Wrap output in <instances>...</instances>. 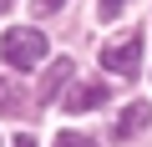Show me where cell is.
Segmentation results:
<instances>
[{"mask_svg":"<svg viewBox=\"0 0 152 147\" xmlns=\"http://www.w3.org/2000/svg\"><path fill=\"white\" fill-rule=\"evenodd\" d=\"M0 56H5V66H15V71H31V66H41L46 61V36L41 31H5L0 36Z\"/></svg>","mask_w":152,"mask_h":147,"instance_id":"obj_1","label":"cell"},{"mask_svg":"<svg viewBox=\"0 0 152 147\" xmlns=\"http://www.w3.org/2000/svg\"><path fill=\"white\" fill-rule=\"evenodd\" d=\"M102 66L117 71V76H137L142 71V31H122L102 46Z\"/></svg>","mask_w":152,"mask_h":147,"instance_id":"obj_2","label":"cell"},{"mask_svg":"<svg viewBox=\"0 0 152 147\" xmlns=\"http://www.w3.org/2000/svg\"><path fill=\"white\" fill-rule=\"evenodd\" d=\"M61 112H91V107H102L107 102V81H86V86H66L61 97Z\"/></svg>","mask_w":152,"mask_h":147,"instance_id":"obj_3","label":"cell"},{"mask_svg":"<svg viewBox=\"0 0 152 147\" xmlns=\"http://www.w3.org/2000/svg\"><path fill=\"white\" fill-rule=\"evenodd\" d=\"M147 122H152V107H147V102H132V107L117 117V137H137Z\"/></svg>","mask_w":152,"mask_h":147,"instance_id":"obj_4","label":"cell"},{"mask_svg":"<svg viewBox=\"0 0 152 147\" xmlns=\"http://www.w3.org/2000/svg\"><path fill=\"white\" fill-rule=\"evenodd\" d=\"M71 76H76V66H71V61H56V66L46 71V81H41V97H46V102L61 97V86H71Z\"/></svg>","mask_w":152,"mask_h":147,"instance_id":"obj_5","label":"cell"},{"mask_svg":"<svg viewBox=\"0 0 152 147\" xmlns=\"http://www.w3.org/2000/svg\"><path fill=\"white\" fill-rule=\"evenodd\" d=\"M0 112H10V117H15V112H20V97H15V91H10V86H5V81H0Z\"/></svg>","mask_w":152,"mask_h":147,"instance_id":"obj_6","label":"cell"},{"mask_svg":"<svg viewBox=\"0 0 152 147\" xmlns=\"http://www.w3.org/2000/svg\"><path fill=\"white\" fill-rule=\"evenodd\" d=\"M56 147H96V142H91V137H81V132H61V137H56Z\"/></svg>","mask_w":152,"mask_h":147,"instance_id":"obj_7","label":"cell"},{"mask_svg":"<svg viewBox=\"0 0 152 147\" xmlns=\"http://www.w3.org/2000/svg\"><path fill=\"white\" fill-rule=\"evenodd\" d=\"M96 10H102V20H112V15L127 10V0H96Z\"/></svg>","mask_w":152,"mask_h":147,"instance_id":"obj_8","label":"cell"},{"mask_svg":"<svg viewBox=\"0 0 152 147\" xmlns=\"http://www.w3.org/2000/svg\"><path fill=\"white\" fill-rule=\"evenodd\" d=\"M61 5H66V0H36V10H41V15H51V10H61Z\"/></svg>","mask_w":152,"mask_h":147,"instance_id":"obj_9","label":"cell"},{"mask_svg":"<svg viewBox=\"0 0 152 147\" xmlns=\"http://www.w3.org/2000/svg\"><path fill=\"white\" fill-rule=\"evenodd\" d=\"M15 147H36V142H31V137H26V132H20V137H15Z\"/></svg>","mask_w":152,"mask_h":147,"instance_id":"obj_10","label":"cell"},{"mask_svg":"<svg viewBox=\"0 0 152 147\" xmlns=\"http://www.w3.org/2000/svg\"><path fill=\"white\" fill-rule=\"evenodd\" d=\"M10 5H15V0H0V15H5V10H10Z\"/></svg>","mask_w":152,"mask_h":147,"instance_id":"obj_11","label":"cell"}]
</instances>
